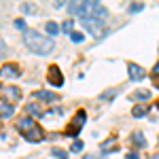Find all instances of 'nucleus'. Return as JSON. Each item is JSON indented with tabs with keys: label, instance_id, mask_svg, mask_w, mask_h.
<instances>
[{
	"label": "nucleus",
	"instance_id": "obj_20",
	"mask_svg": "<svg viewBox=\"0 0 159 159\" xmlns=\"http://www.w3.org/2000/svg\"><path fill=\"white\" fill-rule=\"evenodd\" d=\"M142 9H144V4H142V2H134V4H129V9H127V11H129V13H140Z\"/></svg>",
	"mask_w": 159,
	"mask_h": 159
},
{
	"label": "nucleus",
	"instance_id": "obj_15",
	"mask_svg": "<svg viewBox=\"0 0 159 159\" xmlns=\"http://www.w3.org/2000/svg\"><path fill=\"white\" fill-rule=\"evenodd\" d=\"M132 142H134L136 147H144V144H147L144 134H142V132H134V134H132Z\"/></svg>",
	"mask_w": 159,
	"mask_h": 159
},
{
	"label": "nucleus",
	"instance_id": "obj_18",
	"mask_svg": "<svg viewBox=\"0 0 159 159\" xmlns=\"http://www.w3.org/2000/svg\"><path fill=\"white\" fill-rule=\"evenodd\" d=\"M51 155H53V157L55 159H68V153H66V151H61V148H51Z\"/></svg>",
	"mask_w": 159,
	"mask_h": 159
},
{
	"label": "nucleus",
	"instance_id": "obj_10",
	"mask_svg": "<svg viewBox=\"0 0 159 159\" xmlns=\"http://www.w3.org/2000/svg\"><path fill=\"white\" fill-rule=\"evenodd\" d=\"M19 68L15 66V64H4L2 68H0V76H4V79H15V76H19Z\"/></svg>",
	"mask_w": 159,
	"mask_h": 159
},
{
	"label": "nucleus",
	"instance_id": "obj_28",
	"mask_svg": "<svg viewBox=\"0 0 159 159\" xmlns=\"http://www.w3.org/2000/svg\"><path fill=\"white\" fill-rule=\"evenodd\" d=\"M153 76H159V61L153 66Z\"/></svg>",
	"mask_w": 159,
	"mask_h": 159
},
{
	"label": "nucleus",
	"instance_id": "obj_6",
	"mask_svg": "<svg viewBox=\"0 0 159 159\" xmlns=\"http://www.w3.org/2000/svg\"><path fill=\"white\" fill-rule=\"evenodd\" d=\"M47 83L53 85V87H61L64 85V74H61V70L55 66V64L47 68Z\"/></svg>",
	"mask_w": 159,
	"mask_h": 159
},
{
	"label": "nucleus",
	"instance_id": "obj_8",
	"mask_svg": "<svg viewBox=\"0 0 159 159\" xmlns=\"http://www.w3.org/2000/svg\"><path fill=\"white\" fill-rule=\"evenodd\" d=\"M127 74H129V79L132 81H142L144 76H147V72H144V68L142 66H138V64H127Z\"/></svg>",
	"mask_w": 159,
	"mask_h": 159
},
{
	"label": "nucleus",
	"instance_id": "obj_30",
	"mask_svg": "<svg viewBox=\"0 0 159 159\" xmlns=\"http://www.w3.org/2000/svg\"><path fill=\"white\" fill-rule=\"evenodd\" d=\"M155 87L159 89V76H155Z\"/></svg>",
	"mask_w": 159,
	"mask_h": 159
},
{
	"label": "nucleus",
	"instance_id": "obj_34",
	"mask_svg": "<svg viewBox=\"0 0 159 159\" xmlns=\"http://www.w3.org/2000/svg\"><path fill=\"white\" fill-rule=\"evenodd\" d=\"M157 142H159V140H157Z\"/></svg>",
	"mask_w": 159,
	"mask_h": 159
},
{
	"label": "nucleus",
	"instance_id": "obj_29",
	"mask_svg": "<svg viewBox=\"0 0 159 159\" xmlns=\"http://www.w3.org/2000/svg\"><path fill=\"white\" fill-rule=\"evenodd\" d=\"M83 159H102V157H98V155H85Z\"/></svg>",
	"mask_w": 159,
	"mask_h": 159
},
{
	"label": "nucleus",
	"instance_id": "obj_33",
	"mask_svg": "<svg viewBox=\"0 0 159 159\" xmlns=\"http://www.w3.org/2000/svg\"><path fill=\"white\" fill-rule=\"evenodd\" d=\"M0 89H2V85H0Z\"/></svg>",
	"mask_w": 159,
	"mask_h": 159
},
{
	"label": "nucleus",
	"instance_id": "obj_17",
	"mask_svg": "<svg viewBox=\"0 0 159 159\" xmlns=\"http://www.w3.org/2000/svg\"><path fill=\"white\" fill-rule=\"evenodd\" d=\"M72 25H74V19H66V21L60 25V30L66 32V34H72Z\"/></svg>",
	"mask_w": 159,
	"mask_h": 159
},
{
	"label": "nucleus",
	"instance_id": "obj_27",
	"mask_svg": "<svg viewBox=\"0 0 159 159\" xmlns=\"http://www.w3.org/2000/svg\"><path fill=\"white\" fill-rule=\"evenodd\" d=\"M125 159H140V157H138V153H127Z\"/></svg>",
	"mask_w": 159,
	"mask_h": 159
},
{
	"label": "nucleus",
	"instance_id": "obj_22",
	"mask_svg": "<svg viewBox=\"0 0 159 159\" xmlns=\"http://www.w3.org/2000/svg\"><path fill=\"white\" fill-rule=\"evenodd\" d=\"M117 93H119V91H117V89H108V91H104V93H102V96H100V98H102V100H110V98H115V96H117Z\"/></svg>",
	"mask_w": 159,
	"mask_h": 159
},
{
	"label": "nucleus",
	"instance_id": "obj_24",
	"mask_svg": "<svg viewBox=\"0 0 159 159\" xmlns=\"http://www.w3.org/2000/svg\"><path fill=\"white\" fill-rule=\"evenodd\" d=\"M21 11H24V13H34V11H36V7H34V4H25V2H24V4H21Z\"/></svg>",
	"mask_w": 159,
	"mask_h": 159
},
{
	"label": "nucleus",
	"instance_id": "obj_23",
	"mask_svg": "<svg viewBox=\"0 0 159 159\" xmlns=\"http://www.w3.org/2000/svg\"><path fill=\"white\" fill-rule=\"evenodd\" d=\"M83 147H85V144H83L81 140H76V142H72V147H70V151H72V153H81V151H83Z\"/></svg>",
	"mask_w": 159,
	"mask_h": 159
},
{
	"label": "nucleus",
	"instance_id": "obj_1",
	"mask_svg": "<svg viewBox=\"0 0 159 159\" xmlns=\"http://www.w3.org/2000/svg\"><path fill=\"white\" fill-rule=\"evenodd\" d=\"M70 15H79L81 21L83 19H106L108 11L106 7H102L98 0H85V2H70L68 4Z\"/></svg>",
	"mask_w": 159,
	"mask_h": 159
},
{
	"label": "nucleus",
	"instance_id": "obj_13",
	"mask_svg": "<svg viewBox=\"0 0 159 159\" xmlns=\"http://www.w3.org/2000/svg\"><path fill=\"white\" fill-rule=\"evenodd\" d=\"M148 110H151V104H136L134 108H132V115L134 117H144Z\"/></svg>",
	"mask_w": 159,
	"mask_h": 159
},
{
	"label": "nucleus",
	"instance_id": "obj_11",
	"mask_svg": "<svg viewBox=\"0 0 159 159\" xmlns=\"http://www.w3.org/2000/svg\"><path fill=\"white\" fill-rule=\"evenodd\" d=\"M119 148V142H117V138H106L102 144H100V151L106 155V153H112V151H117Z\"/></svg>",
	"mask_w": 159,
	"mask_h": 159
},
{
	"label": "nucleus",
	"instance_id": "obj_3",
	"mask_svg": "<svg viewBox=\"0 0 159 159\" xmlns=\"http://www.w3.org/2000/svg\"><path fill=\"white\" fill-rule=\"evenodd\" d=\"M17 129H19V134L24 136L28 142H43V140H45L43 129L38 127V123L34 121L32 117H21V119H17Z\"/></svg>",
	"mask_w": 159,
	"mask_h": 159
},
{
	"label": "nucleus",
	"instance_id": "obj_4",
	"mask_svg": "<svg viewBox=\"0 0 159 159\" xmlns=\"http://www.w3.org/2000/svg\"><path fill=\"white\" fill-rule=\"evenodd\" d=\"M83 28L89 30L96 38H104L108 34V30H106V19H83Z\"/></svg>",
	"mask_w": 159,
	"mask_h": 159
},
{
	"label": "nucleus",
	"instance_id": "obj_31",
	"mask_svg": "<svg viewBox=\"0 0 159 159\" xmlns=\"http://www.w3.org/2000/svg\"><path fill=\"white\" fill-rule=\"evenodd\" d=\"M151 159H159V153H157V155H151Z\"/></svg>",
	"mask_w": 159,
	"mask_h": 159
},
{
	"label": "nucleus",
	"instance_id": "obj_26",
	"mask_svg": "<svg viewBox=\"0 0 159 159\" xmlns=\"http://www.w3.org/2000/svg\"><path fill=\"white\" fill-rule=\"evenodd\" d=\"M7 53V43L2 40V36H0V55H4Z\"/></svg>",
	"mask_w": 159,
	"mask_h": 159
},
{
	"label": "nucleus",
	"instance_id": "obj_19",
	"mask_svg": "<svg viewBox=\"0 0 159 159\" xmlns=\"http://www.w3.org/2000/svg\"><path fill=\"white\" fill-rule=\"evenodd\" d=\"M70 40H72V43H83V40H85V34H83V32H74V30H72Z\"/></svg>",
	"mask_w": 159,
	"mask_h": 159
},
{
	"label": "nucleus",
	"instance_id": "obj_9",
	"mask_svg": "<svg viewBox=\"0 0 159 159\" xmlns=\"http://www.w3.org/2000/svg\"><path fill=\"white\" fill-rule=\"evenodd\" d=\"M34 98L43 100V102H57L60 96L55 91H49V89H38V91H34Z\"/></svg>",
	"mask_w": 159,
	"mask_h": 159
},
{
	"label": "nucleus",
	"instance_id": "obj_32",
	"mask_svg": "<svg viewBox=\"0 0 159 159\" xmlns=\"http://www.w3.org/2000/svg\"><path fill=\"white\" fill-rule=\"evenodd\" d=\"M157 108H159V102H157Z\"/></svg>",
	"mask_w": 159,
	"mask_h": 159
},
{
	"label": "nucleus",
	"instance_id": "obj_5",
	"mask_svg": "<svg viewBox=\"0 0 159 159\" xmlns=\"http://www.w3.org/2000/svg\"><path fill=\"white\" fill-rule=\"evenodd\" d=\"M85 119H87V112L85 110H76V115H74L72 123L66 127V136H79V132L83 129V125H85Z\"/></svg>",
	"mask_w": 159,
	"mask_h": 159
},
{
	"label": "nucleus",
	"instance_id": "obj_7",
	"mask_svg": "<svg viewBox=\"0 0 159 159\" xmlns=\"http://www.w3.org/2000/svg\"><path fill=\"white\" fill-rule=\"evenodd\" d=\"M0 93H2V98L7 100L9 104H13V102H17V100L21 98L19 87H2V89H0Z\"/></svg>",
	"mask_w": 159,
	"mask_h": 159
},
{
	"label": "nucleus",
	"instance_id": "obj_16",
	"mask_svg": "<svg viewBox=\"0 0 159 159\" xmlns=\"http://www.w3.org/2000/svg\"><path fill=\"white\" fill-rule=\"evenodd\" d=\"M45 30H47V34H49V36H55V34L60 32V25L55 24V21H47V25H45Z\"/></svg>",
	"mask_w": 159,
	"mask_h": 159
},
{
	"label": "nucleus",
	"instance_id": "obj_14",
	"mask_svg": "<svg viewBox=\"0 0 159 159\" xmlns=\"http://www.w3.org/2000/svg\"><path fill=\"white\" fill-rule=\"evenodd\" d=\"M13 110H15V104H9V102L0 104V117H13Z\"/></svg>",
	"mask_w": 159,
	"mask_h": 159
},
{
	"label": "nucleus",
	"instance_id": "obj_12",
	"mask_svg": "<svg viewBox=\"0 0 159 159\" xmlns=\"http://www.w3.org/2000/svg\"><path fill=\"white\" fill-rule=\"evenodd\" d=\"M25 110H28V115H32V117H45V108H43L40 104H28Z\"/></svg>",
	"mask_w": 159,
	"mask_h": 159
},
{
	"label": "nucleus",
	"instance_id": "obj_21",
	"mask_svg": "<svg viewBox=\"0 0 159 159\" xmlns=\"http://www.w3.org/2000/svg\"><path fill=\"white\" fill-rule=\"evenodd\" d=\"M132 98H134V100H148L151 96H148V91H134Z\"/></svg>",
	"mask_w": 159,
	"mask_h": 159
},
{
	"label": "nucleus",
	"instance_id": "obj_2",
	"mask_svg": "<svg viewBox=\"0 0 159 159\" xmlns=\"http://www.w3.org/2000/svg\"><path fill=\"white\" fill-rule=\"evenodd\" d=\"M24 43L32 53H38V55H49L51 51H53V38L43 36L36 30H25L24 32Z\"/></svg>",
	"mask_w": 159,
	"mask_h": 159
},
{
	"label": "nucleus",
	"instance_id": "obj_25",
	"mask_svg": "<svg viewBox=\"0 0 159 159\" xmlns=\"http://www.w3.org/2000/svg\"><path fill=\"white\" fill-rule=\"evenodd\" d=\"M15 28L17 30H25V21L24 19H15Z\"/></svg>",
	"mask_w": 159,
	"mask_h": 159
}]
</instances>
